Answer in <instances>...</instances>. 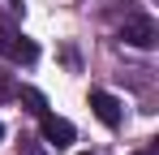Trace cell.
<instances>
[{"mask_svg":"<svg viewBox=\"0 0 159 155\" xmlns=\"http://www.w3.org/2000/svg\"><path fill=\"white\" fill-rule=\"evenodd\" d=\"M120 39L129 48H155L159 43V26H155V17H129L125 30H120Z\"/></svg>","mask_w":159,"mask_h":155,"instance_id":"cell-1","label":"cell"},{"mask_svg":"<svg viewBox=\"0 0 159 155\" xmlns=\"http://www.w3.org/2000/svg\"><path fill=\"white\" fill-rule=\"evenodd\" d=\"M39 134H43V142H48V147H56V151H60V147H69V142H73V134H78V129L69 125L65 116L43 112V116H39Z\"/></svg>","mask_w":159,"mask_h":155,"instance_id":"cell-2","label":"cell"},{"mask_svg":"<svg viewBox=\"0 0 159 155\" xmlns=\"http://www.w3.org/2000/svg\"><path fill=\"white\" fill-rule=\"evenodd\" d=\"M90 112H95L107 129H116V125H120V116H125V112H120V99L107 95V91H90Z\"/></svg>","mask_w":159,"mask_h":155,"instance_id":"cell-3","label":"cell"},{"mask_svg":"<svg viewBox=\"0 0 159 155\" xmlns=\"http://www.w3.org/2000/svg\"><path fill=\"white\" fill-rule=\"evenodd\" d=\"M17 99L26 103V108L34 112V116H43V112H48V99H43V95H39L34 86H22V91H17Z\"/></svg>","mask_w":159,"mask_h":155,"instance_id":"cell-4","label":"cell"},{"mask_svg":"<svg viewBox=\"0 0 159 155\" xmlns=\"http://www.w3.org/2000/svg\"><path fill=\"white\" fill-rule=\"evenodd\" d=\"M9 56H13V60H22V65H30V60L39 56V48H34L30 39H22V35H17V39H13V48H9Z\"/></svg>","mask_w":159,"mask_h":155,"instance_id":"cell-5","label":"cell"},{"mask_svg":"<svg viewBox=\"0 0 159 155\" xmlns=\"http://www.w3.org/2000/svg\"><path fill=\"white\" fill-rule=\"evenodd\" d=\"M13 39H17V30H13V22H9V17H0V56H9V48H13Z\"/></svg>","mask_w":159,"mask_h":155,"instance_id":"cell-6","label":"cell"},{"mask_svg":"<svg viewBox=\"0 0 159 155\" xmlns=\"http://www.w3.org/2000/svg\"><path fill=\"white\" fill-rule=\"evenodd\" d=\"M17 155H48V151H43V142H34V138H22V142H17Z\"/></svg>","mask_w":159,"mask_h":155,"instance_id":"cell-7","label":"cell"},{"mask_svg":"<svg viewBox=\"0 0 159 155\" xmlns=\"http://www.w3.org/2000/svg\"><path fill=\"white\" fill-rule=\"evenodd\" d=\"M9 95H17V86H13V78L0 69V99H9Z\"/></svg>","mask_w":159,"mask_h":155,"instance_id":"cell-8","label":"cell"},{"mask_svg":"<svg viewBox=\"0 0 159 155\" xmlns=\"http://www.w3.org/2000/svg\"><path fill=\"white\" fill-rule=\"evenodd\" d=\"M133 155H155V147H146V151H133Z\"/></svg>","mask_w":159,"mask_h":155,"instance_id":"cell-9","label":"cell"},{"mask_svg":"<svg viewBox=\"0 0 159 155\" xmlns=\"http://www.w3.org/2000/svg\"><path fill=\"white\" fill-rule=\"evenodd\" d=\"M0 138H4V125H0Z\"/></svg>","mask_w":159,"mask_h":155,"instance_id":"cell-10","label":"cell"},{"mask_svg":"<svg viewBox=\"0 0 159 155\" xmlns=\"http://www.w3.org/2000/svg\"><path fill=\"white\" fill-rule=\"evenodd\" d=\"M82 155H86V151H82Z\"/></svg>","mask_w":159,"mask_h":155,"instance_id":"cell-11","label":"cell"}]
</instances>
